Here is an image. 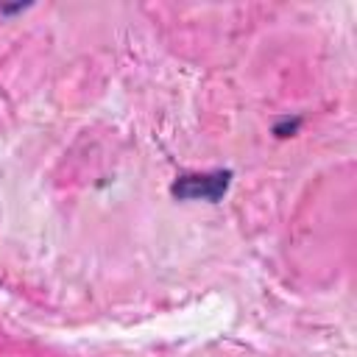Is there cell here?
<instances>
[{
	"label": "cell",
	"mask_w": 357,
	"mask_h": 357,
	"mask_svg": "<svg viewBox=\"0 0 357 357\" xmlns=\"http://www.w3.org/2000/svg\"><path fill=\"white\" fill-rule=\"evenodd\" d=\"M231 173L229 170H215V173H187L173 184V195L176 198H187V201H218L226 187H229Z\"/></svg>",
	"instance_id": "obj_1"
}]
</instances>
